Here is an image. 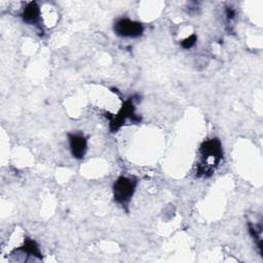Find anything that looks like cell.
<instances>
[{
	"label": "cell",
	"instance_id": "6",
	"mask_svg": "<svg viewBox=\"0 0 263 263\" xmlns=\"http://www.w3.org/2000/svg\"><path fill=\"white\" fill-rule=\"evenodd\" d=\"M248 226H249V231H250L251 235L255 239V242L257 243V246L261 252V250H262V229H263L261 217L255 216V221L249 220Z\"/></svg>",
	"mask_w": 263,
	"mask_h": 263
},
{
	"label": "cell",
	"instance_id": "7",
	"mask_svg": "<svg viewBox=\"0 0 263 263\" xmlns=\"http://www.w3.org/2000/svg\"><path fill=\"white\" fill-rule=\"evenodd\" d=\"M195 41H196V36L195 35H191V36L187 37L185 40H183L181 45H182V47L188 49V48H191L195 44Z\"/></svg>",
	"mask_w": 263,
	"mask_h": 263
},
{
	"label": "cell",
	"instance_id": "5",
	"mask_svg": "<svg viewBox=\"0 0 263 263\" xmlns=\"http://www.w3.org/2000/svg\"><path fill=\"white\" fill-rule=\"evenodd\" d=\"M23 18L27 24L37 25L40 22L41 11L36 2H29L23 10Z\"/></svg>",
	"mask_w": 263,
	"mask_h": 263
},
{
	"label": "cell",
	"instance_id": "1",
	"mask_svg": "<svg viewBox=\"0 0 263 263\" xmlns=\"http://www.w3.org/2000/svg\"><path fill=\"white\" fill-rule=\"evenodd\" d=\"M223 157L221 142L217 138L204 141L198 150L196 176L208 178L214 174Z\"/></svg>",
	"mask_w": 263,
	"mask_h": 263
},
{
	"label": "cell",
	"instance_id": "4",
	"mask_svg": "<svg viewBox=\"0 0 263 263\" xmlns=\"http://www.w3.org/2000/svg\"><path fill=\"white\" fill-rule=\"evenodd\" d=\"M70 150L75 158H82L87 149L86 138L82 134H70L69 135Z\"/></svg>",
	"mask_w": 263,
	"mask_h": 263
},
{
	"label": "cell",
	"instance_id": "3",
	"mask_svg": "<svg viewBox=\"0 0 263 263\" xmlns=\"http://www.w3.org/2000/svg\"><path fill=\"white\" fill-rule=\"evenodd\" d=\"M143 31L144 28L141 23L126 17L119 18L114 24V32L121 37H139Z\"/></svg>",
	"mask_w": 263,
	"mask_h": 263
},
{
	"label": "cell",
	"instance_id": "2",
	"mask_svg": "<svg viewBox=\"0 0 263 263\" xmlns=\"http://www.w3.org/2000/svg\"><path fill=\"white\" fill-rule=\"evenodd\" d=\"M137 187V180L130 177H119L113 185L114 200L121 204L126 205L133 197Z\"/></svg>",
	"mask_w": 263,
	"mask_h": 263
}]
</instances>
